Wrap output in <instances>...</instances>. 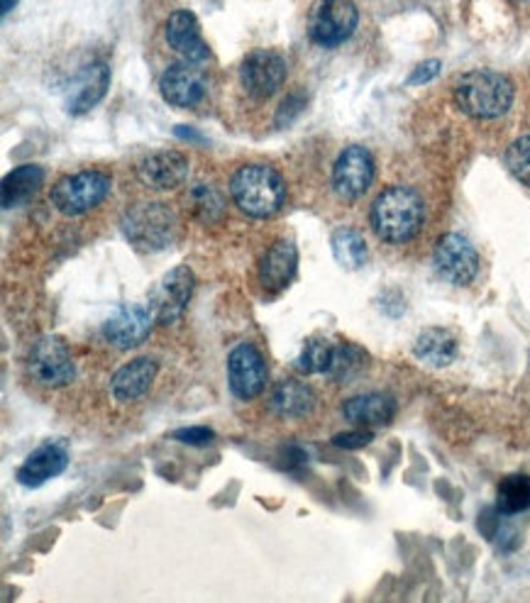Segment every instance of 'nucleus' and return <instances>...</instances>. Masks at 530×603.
Returning a JSON list of instances; mask_svg holds the SVG:
<instances>
[{
  "label": "nucleus",
  "instance_id": "obj_1",
  "mask_svg": "<svg viewBox=\"0 0 530 603\" xmlns=\"http://www.w3.org/2000/svg\"><path fill=\"white\" fill-rule=\"evenodd\" d=\"M369 218H372L374 233L382 237L384 243L404 245L421 233L426 208L416 190L392 186L377 196Z\"/></svg>",
  "mask_w": 530,
  "mask_h": 603
},
{
  "label": "nucleus",
  "instance_id": "obj_2",
  "mask_svg": "<svg viewBox=\"0 0 530 603\" xmlns=\"http://www.w3.org/2000/svg\"><path fill=\"white\" fill-rule=\"evenodd\" d=\"M230 196L245 216L264 220L276 216L286 200V184L274 167H239L230 181Z\"/></svg>",
  "mask_w": 530,
  "mask_h": 603
},
{
  "label": "nucleus",
  "instance_id": "obj_3",
  "mask_svg": "<svg viewBox=\"0 0 530 603\" xmlns=\"http://www.w3.org/2000/svg\"><path fill=\"white\" fill-rule=\"evenodd\" d=\"M514 84L496 72H469L455 86V103L467 118H502L514 103Z\"/></svg>",
  "mask_w": 530,
  "mask_h": 603
},
{
  "label": "nucleus",
  "instance_id": "obj_4",
  "mask_svg": "<svg viewBox=\"0 0 530 603\" xmlns=\"http://www.w3.org/2000/svg\"><path fill=\"white\" fill-rule=\"evenodd\" d=\"M123 233L133 247L157 253L174 239L176 218L164 204H137L123 216Z\"/></svg>",
  "mask_w": 530,
  "mask_h": 603
},
{
  "label": "nucleus",
  "instance_id": "obj_5",
  "mask_svg": "<svg viewBox=\"0 0 530 603\" xmlns=\"http://www.w3.org/2000/svg\"><path fill=\"white\" fill-rule=\"evenodd\" d=\"M113 188V179L101 169L62 176L52 188V204L62 216H84L101 206Z\"/></svg>",
  "mask_w": 530,
  "mask_h": 603
},
{
  "label": "nucleus",
  "instance_id": "obj_6",
  "mask_svg": "<svg viewBox=\"0 0 530 603\" xmlns=\"http://www.w3.org/2000/svg\"><path fill=\"white\" fill-rule=\"evenodd\" d=\"M27 371L39 384L49 389H62L74 381L76 365L64 340L57 335H47L37 340L33 349L27 352Z\"/></svg>",
  "mask_w": 530,
  "mask_h": 603
},
{
  "label": "nucleus",
  "instance_id": "obj_7",
  "mask_svg": "<svg viewBox=\"0 0 530 603\" xmlns=\"http://www.w3.org/2000/svg\"><path fill=\"white\" fill-rule=\"evenodd\" d=\"M437 276L453 286H469L479 274V253L465 235L449 233L433 249Z\"/></svg>",
  "mask_w": 530,
  "mask_h": 603
},
{
  "label": "nucleus",
  "instance_id": "obj_8",
  "mask_svg": "<svg viewBox=\"0 0 530 603\" xmlns=\"http://www.w3.org/2000/svg\"><path fill=\"white\" fill-rule=\"evenodd\" d=\"M196 286L194 271L188 267H174L167 271L164 279L155 286L152 296H149V308H152L155 323L157 325H174L178 318L184 316V310L192 300Z\"/></svg>",
  "mask_w": 530,
  "mask_h": 603
},
{
  "label": "nucleus",
  "instance_id": "obj_9",
  "mask_svg": "<svg viewBox=\"0 0 530 603\" xmlns=\"http://www.w3.org/2000/svg\"><path fill=\"white\" fill-rule=\"evenodd\" d=\"M359 10L355 0H320L311 20V39L320 47H340L355 35Z\"/></svg>",
  "mask_w": 530,
  "mask_h": 603
},
{
  "label": "nucleus",
  "instance_id": "obj_10",
  "mask_svg": "<svg viewBox=\"0 0 530 603\" xmlns=\"http://www.w3.org/2000/svg\"><path fill=\"white\" fill-rule=\"evenodd\" d=\"M286 82V62L274 49H255L239 64V84L252 98H272Z\"/></svg>",
  "mask_w": 530,
  "mask_h": 603
},
{
  "label": "nucleus",
  "instance_id": "obj_11",
  "mask_svg": "<svg viewBox=\"0 0 530 603\" xmlns=\"http://www.w3.org/2000/svg\"><path fill=\"white\" fill-rule=\"evenodd\" d=\"M267 361L255 345H237L227 357V386L239 401H252L267 389Z\"/></svg>",
  "mask_w": 530,
  "mask_h": 603
},
{
  "label": "nucleus",
  "instance_id": "obj_12",
  "mask_svg": "<svg viewBox=\"0 0 530 603\" xmlns=\"http://www.w3.org/2000/svg\"><path fill=\"white\" fill-rule=\"evenodd\" d=\"M374 181V157L369 149L353 145L340 152L337 162L333 167V190L335 194L353 204V200L362 198Z\"/></svg>",
  "mask_w": 530,
  "mask_h": 603
},
{
  "label": "nucleus",
  "instance_id": "obj_13",
  "mask_svg": "<svg viewBox=\"0 0 530 603\" xmlns=\"http://www.w3.org/2000/svg\"><path fill=\"white\" fill-rule=\"evenodd\" d=\"M152 325V308L143 304H125L115 308L103 323V337L118 349H133L145 343Z\"/></svg>",
  "mask_w": 530,
  "mask_h": 603
},
{
  "label": "nucleus",
  "instance_id": "obj_14",
  "mask_svg": "<svg viewBox=\"0 0 530 603\" xmlns=\"http://www.w3.org/2000/svg\"><path fill=\"white\" fill-rule=\"evenodd\" d=\"M69 467V445L64 440H47L33 450L23 465L17 469V484L27 489H39L47 481L57 479Z\"/></svg>",
  "mask_w": 530,
  "mask_h": 603
},
{
  "label": "nucleus",
  "instance_id": "obj_15",
  "mask_svg": "<svg viewBox=\"0 0 530 603\" xmlns=\"http://www.w3.org/2000/svg\"><path fill=\"white\" fill-rule=\"evenodd\" d=\"M159 90L169 106L194 108L206 98V78L198 72V64H172L159 82Z\"/></svg>",
  "mask_w": 530,
  "mask_h": 603
},
{
  "label": "nucleus",
  "instance_id": "obj_16",
  "mask_svg": "<svg viewBox=\"0 0 530 603\" xmlns=\"http://www.w3.org/2000/svg\"><path fill=\"white\" fill-rule=\"evenodd\" d=\"M167 42L174 52L182 54L186 62L192 64H206L211 59V49L204 42L201 25L194 13L188 10H176L167 20Z\"/></svg>",
  "mask_w": 530,
  "mask_h": 603
},
{
  "label": "nucleus",
  "instance_id": "obj_17",
  "mask_svg": "<svg viewBox=\"0 0 530 603\" xmlns=\"http://www.w3.org/2000/svg\"><path fill=\"white\" fill-rule=\"evenodd\" d=\"M188 159L174 149H164V152L147 155L143 162L137 164V176L145 186L155 190H174L188 179Z\"/></svg>",
  "mask_w": 530,
  "mask_h": 603
},
{
  "label": "nucleus",
  "instance_id": "obj_18",
  "mask_svg": "<svg viewBox=\"0 0 530 603\" xmlns=\"http://www.w3.org/2000/svg\"><path fill=\"white\" fill-rule=\"evenodd\" d=\"M298 269V253L292 239H279L259 259V281L269 294H282Z\"/></svg>",
  "mask_w": 530,
  "mask_h": 603
},
{
  "label": "nucleus",
  "instance_id": "obj_19",
  "mask_svg": "<svg viewBox=\"0 0 530 603\" xmlns=\"http://www.w3.org/2000/svg\"><path fill=\"white\" fill-rule=\"evenodd\" d=\"M110 88V66L106 62H94L84 66L74 76V90L69 96L66 110L72 115H86L106 98Z\"/></svg>",
  "mask_w": 530,
  "mask_h": 603
},
{
  "label": "nucleus",
  "instance_id": "obj_20",
  "mask_svg": "<svg viewBox=\"0 0 530 603\" xmlns=\"http://www.w3.org/2000/svg\"><path fill=\"white\" fill-rule=\"evenodd\" d=\"M396 398L389 394H359L347 398L343 404V418L357 428H382L389 426L396 416Z\"/></svg>",
  "mask_w": 530,
  "mask_h": 603
},
{
  "label": "nucleus",
  "instance_id": "obj_21",
  "mask_svg": "<svg viewBox=\"0 0 530 603\" xmlns=\"http://www.w3.org/2000/svg\"><path fill=\"white\" fill-rule=\"evenodd\" d=\"M157 361L149 359V357H137V359H130L127 365L120 367L115 371V377L110 379V391H113V396L118 401H123V404H127V401H135L139 396H145L149 389H152L155 379H157Z\"/></svg>",
  "mask_w": 530,
  "mask_h": 603
},
{
  "label": "nucleus",
  "instance_id": "obj_22",
  "mask_svg": "<svg viewBox=\"0 0 530 603\" xmlns=\"http://www.w3.org/2000/svg\"><path fill=\"white\" fill-rule=\"evenodd\" d=\"M269 404H272V410L279 418L298 420L313 414L316 394L311 386L304 384V381L286 379V381H279L274 386Z\"/></svg>",
  "mask_w": 530,
  "mask_h": 603
},
{
  "label": "nucleus",
  "instance_id": "obj_23",
  "mask_svg": "<svg viewBox=\"0 0 530 603\" xmlns=\"http://www.w3.org/2000/svg\"><path fill=\"white\" fill-rule=\"evenodd\" d=\"M457 340L449 330L443 328H428L418 335L414 345V355L423 361V365L433 369L449 367L457 357Z\"/></svg>",
  "mask_w": 530,
  "mask_h": 603
},
{
  "label": "nucleus",
  "instance_id": "obj_24",
  "mask_svg": "<svg viewBox=\"0 0 530 603\" xmlns=\"http://www.w3.org/2000/svg\"><path fill=\"white\" fill-rule=\"evenodd\" d=\"M45 184V172L37 164L15 167L13 172L3 176V208H20L33 200Z\"/></svg>",
  "mask_w": 530,
  "mask_h": 603
},
{
  "label": "nucleus",
  "instance_id": "obj_25",
  "mask_svg": "<svg viewBox=\"0 0 530 603\" xmlns=\"http://www.w3.org/2000/svg\"><path fill=\"white\" fill-rule=\"evenodd\" d=\"M330 249H333L335 261L347 271H357L367 261V243L355 227H337L330 237Z\"/></svg>",
  "mask_w": 530,
  "mask_h": 603
},
{
  "label": "nucleus",
  "instance_id": "obj_26",
  "mask_svg": "<svg viewBox=\"0 0 530 603\" xmlns=\"http://www.w3.org/2000/svg\"><path fill=\"white\" fill-rule=\"evenodd\" d=\"M530 508V477L511 475L502 479L496 491V510L502 516H518Z\"/></svg>",
  "mask_w": 530,
  "mask_h": 603
},
{
  "label": "nucleus",
  "instance_id": "obj_27",
  "mask_svg": "<svg viewBox=\"0 0 530 603\" xmlns=\"http://www.w3.org/2000/svg\"><path fill=\"white\" fill-rule=\"evenodd\" d=\"M335 359V345L325 337H311L306 340L301 355L296 359V367L304 374H330Z\"/></svg>",
  "mask_w": 530,
  "mask_h": 603
},
{
  "label": "nucleus",
  "instance_id": "obj_28",
  "mask_svg": "<svg viewBox=\"0 0 530 603\" xmlns=\"http://www.w3.org/2000/svg\"><path fill=\"white\" fill-rule=\"evenodd\" d=\"M367 352L357 345H335V359H333V369H330V377L335 381H353L359 374H362L367 367Z\"/></svg>",
  "mask_w": 530,
  "mask_h": 603
},
{
  "label": "nucleus",
  "instance_id": "obj_29",
  "mask_svg": "<svg viewBox=\"0 0 530 603\" xmlns=\"http://www.w3.org/2000/svg\"><path fill=\"white\" fill-rule=\"evenodd\" d=\"M504 162L511 176L521 181L523 186H530V135L518 137L516 143H511L504 155Z\"/></svg>",
  "mask_w": 530,
  "mask_h": 603
},
{
  "label": "nucleus",
  "instance_id": "obj_30",
  "mask_svg": "<svg viewBox=\"0 0 530 603\" xmlns=\"http://www.w3.org/2000/svg\"><path fill=\"white\" fill-rule=\"evenodd\" d=\"M192 200L196 216L206 220V223H215V220L223 218V198H220L218 190L208 186H196Z\"/></svg>",
  "mask_w": 530,
  "mask_h": 603
},
{
  "label": "nucleus",
  "instance_id": "obj_31",
  "mask_svg": "<svg viewBox=\"0 0 530 603\" xmlns=\"http://www.w3.org/2000/svg\"><path fill=\"white\" fill-rule=\"evenodd\" d=\"M374 440V432L372 430H347V432H340V435L333 438V445L340 447V450H362L367 447L369 442Z\"/></svg>",
  "mask_w": 530,
  "mask_h": 603
},
{
  "label": "nucleus",
  "instance_id": "obj_32",
  "mask_svg": "<svg viewBox=\"0 0 530 603\" xmlns=\"http://www.w3.org/2000/svg\"><path fill=\"white\" fill-rule=\"evenodd\" d=\"M172 438L178 440V442H184V445L204 447V445H208V442H211L215 438V432L211 428H206V426H192V428L176 430Z\"/></svg>",
  "mask_w": 530,
  "mask_h": 603
},
{
  "label": "nucleus",
  "instance_id": "obj_33",
  "mask_svg": "<svg viewBox=\"0 0 530 603\" xmlns=\"http://www.w3.org/2000/svg\"><path fill=\"white\" fill-rule=\"evenodd\" d=\"M440 69H443V64H440V59H426V62L418 64L411 74H408V86H423L428 82H433V78H437Z\"/></svg>",
  "mask_w": 530,
  "mask_h": 603
},
{
  "label": "nucleus",
  "instance_id": "obj_34",
  "mask_svg": "<svg viewBox=\"0 0 530 603\" xmlns=\"http://www.w3.org/2000/svg\"><path fill=\"white\" fill-rule=\"evenodd\" d=\"M15 5H17V0H3V15H8Z\"/></svg>",
  "mask_w": 530,
  "mask_h": 603
},
{
  "label": "nucleus",
  "instance_id": "obj_35",
  "mask_svg": "<svg viewBox=\"0 0 530 603\" xmlns=\"http://www.w3.org/2000/svg\"><path fill=\"white\" fill-rule=\"evenodd\" d=\"M518 3H528V0H518Z\"/></svg>",
  "mask_w": 530,
  "mask_h": 603
}]
</instances>
